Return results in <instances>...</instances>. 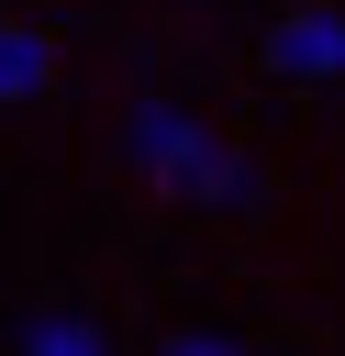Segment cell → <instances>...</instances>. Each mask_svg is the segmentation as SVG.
<instances>
[{"label": "cell", "instance_id": "cell-5", "mask_svg": "<svg viewBox=\"0 0 345 356\" xmlns=\"http://www.w3.org/2000/svg\"><path fill=\"white\" fill-rule=\"evenodd\" d=\"M167 356H245V345H223V334H178Z\"/></svg>", "mask_w": 345, "mask_h": 356}, {"label": "cell", "instance_id": "cell-3", "mask_svg": "<svg viewBox=\"0 0 345 356\" xmlns=\"http://www.w3.org/2000/svg\"><path fill=\"white\" fill-rule=\"evenodd\" d=\"M45 78H56V44H45L33 22H0V111H11V100H33Z\"/></svg>", "mask_w": 345, "mask_h": 356}, {"label": "cell", "instance_id": "cell-2", "mask_svg": "<svg viewBox=\"0 0 345 356\" xmlns=\"http://www.w3.org/2000/svg\"><path fill=\"white\" fill-rule=\"evenodd\" d=\"M267 67H278L289 89H334V67H345V33H334V11H323V0H300V11L267 33Z\"/></svg>", "mask_w": 345, "mask_h": 356}, {"label": "cell", "instance_id": "cell-4", "mask_svg": "<svg viewBox=\"0 0 345 356\" xmlns=\"http://www.w3.org/2000/svg\"><path fill=\"white\" fill-rule=\"evenodd\" d=\"M22 356H111V334L89 312H45V323H22Z\"/></svg>", "mask_w": 345, "mask_h": 356}, {"label": "cell", "instance_id": "cell-1", "mask_svg": "<svg viewBox=\"0 0 345 356\" xmlns=\"http://www.w3.org/2000/svg\"><path fill=\"white\" fill-rule=\"evenodd\" d=\"M122 145H134V167H145L167 200H200V211H245V200H256V167H245L211 122H189L178 100H134Z\"/></svg>", "mask_w": 345, "mask_h": 356}]
</instances>
